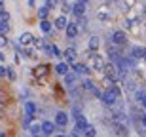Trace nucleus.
<instances>
[{
	"mask_svg": "<svg viewBox=\"0 0 146 137\" xmlns=\"http://www.w3.org/2000/svg\"><path fill=\"white\" fill-rule=\"evenodd\" d=\"M118 97H119V88L118 86H112L110 90H106V92L103 93V103L110 107V105H114L118 101Z\"/></svg>",
	"mask_w": 146,
	"mask_h": 137,
	"instance_id": "1",
	"label": "nucleus"
},
{
	"mask_svg": "<svg viewBox=\"0 0 146 137\" xmlns=\"http://www.w3.org/2000/svg\"><path fill=\"white\" fill-rule=\"evenodd\" d=\"M55 124H57V128H65L66 124H68V114L63 112V110L57 112V114H55Z\"/></svg>",
	"mask_w": 146,
	"mask_h": 137,
	"instance_id": "2",
	"label": "nucleus"
},
{
	"mask_svg": "<svg viewBox=\"0 0 146 137\" xmlns=\"http://www.w3.org/2000/svg\"><path fill=\"white\" fill-rule=\"evenodd\" d=\"M55 130H57V124H55V122H49V120L42 122V133H46V135H51Z\"/></svg>",
	"mask_w": 146,
	"mask_h": 137,
	"instance_id": "3",
	"label": "nucleus"
},
{
	"mask_svg": "<svg viewBox=\"0 0 146 137\" xmlns=\"http://www.w3.org/2000/svg\"><path fill=\"white\" fill-rule=\"evenodd\" d=\"M125 40H127V36H125L123 31H116V33H112V42L114 44L121 46V44H125Z\"/></svg>",
	"mask_w": 146,
	"mask_h": 137,
	"instance_id": "4",
	"label": "nucleus"
},
{
	"mask_svg": "<svg viewBox=\"0 0 146 137\" xmlns=\"http://www.w3.org/2000/svg\"><path fill=\"white\" fill-rule=\"evenodd\" d=\"M68 71H70V67H68V63H66V61H63V63H57V65H55V72H57V74H61V76H66V74H68Z\"/></svg>",
	"mask_w": 146,
	"mask_h": 137,
	"instance_id": "5",
	"label": "nucleus"
},
{
	"mask_svg": "<svg viewBox=\"0 0 146 137\" xmlns=\"http://www.w3.org/2000/svg\"><path fill=\"white\" fill-rule=\"evenodd\" d=\"M63 55H65V59H66V63H74L76 61V49L74 48H66L65 51H63Z\"/></svg>",
	"mask_w": 146,
	"mask_h": 137,
	"instance_id": "6",
	"label": "nucleus"
},
{
	"mask_svg": "<svg viewBox=\"0 0 146 137\" xmlns=\"http://www.w3.org/2000/svg\"><path fill=\"white\" fill-rule=\"evenodd\" d=\"M33 42H34V36L31 33H23L19 36V44L21 46H29V44H33Z\"/></svg>",
	"mask_w": 146,
	"mask_h": 137,
	"instance_id": "7",
	"label": "nucleus"
},
{
	"mask_svg": "<svg viewBox=\"0 0 146 137\" xmlns=\"http://www.w3.org/2000/svg\"><path fill=\"white\" fill-rule=\"evenodd\" d=\"M57 29H65L66 31V27H68V21H66V15H59L57 19H55V23H53Z\"/></svg>",
	"mask_w": 146,
	"mask_h": 137,
	"instance_id": "8",
	"label": "nucleus"
},
{
	"mask_svg": "<svg viewBox=\"0 0 146 137\" xmlns=\"http://www.w3.org/2000/svg\"><path fill=\"white\" fill-rule=\"evenodd\" d=\"M66 36H68V38H76V36H78V25L68 23V27H66Z\"/></svg>",
	"mask_w": 146,
	"mask_h": 137,
	"instance_id": "9",
	"label": "nucleus"
},
{
	"mask_svg": "<svg viewBox=\"0 0 146 137\" xmlns=\"http://www.w3.org/2000/svg\"><path fill=\"white\" fill-rule=\"evenodd\" d=\"M48 71H49L48 65H40V67H36V69H34V74H36L38 78H44L46 74H48Z\"/></svg>",
	"mask_w": 146,
	"mask_h": 137,
	"instance_id": "10",
	"label": "nucleus"
},
{
	"mask_svg": "<svg viewBox=\"0 0 146 137\" xmlns=\"http://www.w3.org/2000/svg\"><path fill=\"white\" fill-rule=\"evenodd\" d=\"M46 51H48L51 57H61V51H59V48L55 44H48V48H46Z\"/></svg>",
	"mask_w": 146,
	"mask_h": 137,
	"instance_id": "11",
	"label": "nucleus"
},
{
	"mask_svg": "<svg viewBox=\"0 0 146 137\" xmlns=\"http://www.w3.org/2000/svg\"><path fill=\"white\" fill-rule=\"evenodd\" d=\"M34 112H36V105H34L33 101H27V103H25V114L34 116Z\"/></svg>",
	"mask_w": 146,
	"mask_h": 137,
	"instance_id": "12",
	"label": "nucleus"
},
{
	"mask_svg": "<svg viewBox=\"0 0 146 137\" xmlns=\"http://www.w3.org/2000/svg\"><path fill=\"white\" fill-rule=\"evenodd\" d=\"M87 126H89V124H87L86 116H80V118H76V128H78V130L86 132V128H87Z\"/></svg>",
	"mask_w": 146,
	"mask_h": 137,
	"instance_id": "13",
	"label": "nucleus"
},
{
	"mask_svg": "<svg viewBox=\"0 0 146 137\" xmlns=\"http://www.w3.org/2000/svg\"><path fill=\"white\" fill-rule=\"evenodd\" d=\"M74 84H76V74H70V72H68L65 76V86L66 88H72Z\"/></svg>",
	"mask_w": 146,
	"mask_h": 137,
	"instance_id": "14",
	"label": "nucleus"
},
{
	"mask_svg": "<svg viewBox=\"0 0 146 137\" xmlns=\"http://www.w3.org/2000/svg\"><path fill=\"white\" fill-rule=\"evenodd\" d=\"M29 130H31V133H33V137H36L38 133H42V124H31V126H29Z\"/></svg>",
	"mask_w": 146,
	"mask_h": 137,
	"instance_id": "15",
	"label": "nucleus"
},
{
	"mask_svg": "<svg viewBox=\"0 0 146 137\" xmlns=\"http://www.w3.org/2000/svg\"><path fill=\"white\" fill-rule=\"evenodd\" d=\"M72 11H74L76 15H84V13H86V4H78V2H76Z\"/></svg>",
	"mask_w": 146,
	"mask_h": 137,
	"instance_id": "16",
	"label": "nucleus"
},
{
	"mask_svg": "<svg viewBox=\"0 0 146 137\" xmlns=\"http://www.w3.org/2000/svg\"><path fill=\"white\" fill-rule=\"evenodd\" d=\"M74 72H76V74H86L87 67L84 65V63H74Z\"/></svg>",
	"mask_w": 146,
	"mask_h": 137,
	"instance_id": "17",
	"label": "nucleus"
},
{
	"mask_svg": "<svg viewBox=\"0 0 146 137\" xmlns=\"http://www.w3.org/2000/svg\"><path fill=\"white\" fill-rule=\"evenodd\" d=\"M48 15H49V10L46 8V6H42V8L38 10V17H40V21H46V19H48Z\"/></svg>",
	"mask_w": 146,
	"mask_h": 137,
	"instance_id": "18",
	"label": "nucleus"
},
{
	"mask_svg": "<svg viewBox=\"0 0 146 137\" xmlns=\"http://www.w3.org/2000/svg\"><path fill=\"white\" fill-rule=\"evenodd\" d=\"M8 31H10L8 19H0V34H8Z\"/></svg>",
	"mask_w": 146,
	"mask_h": 137,
	"instance_id": "19",
	"label": "nucleus"
},
{
	"mask_svg": "<svg viewBox=\"0 0 146 137\" xmlns=\"http://www.w3.org/2000/svg\"><path fill=\"white\" fill-rule=\"evenodd\" d=\"M40 29H42V33H51V23L48 21V19H46V21H40Z\"/></svg>",
	"mask_w": 146,
	"mask_h": 137,
	"instance_id": "20",
	"label": "nucleus"
},
{
	"mask_svg": "<svg viewBox=\"0 0 146 137\" xmlns=\"http://www.w3.org/2000/svg\"><path fill=\"white\" fill-rule=\"evenodd\" d=\"M87 46H89V49H97L99 48V38H97V36H91Z\"/></svg>",
	"mask_w": 146,
	"mask_h": 137,
	"instance_id": "21",
	"label": "nucleus"
},
{
	"mask_svg": "<svg viewBox=\"0 0 146 137\" xmlns=\"http://www.w3.org/2000/svg\"><path fill=\"white\" fill-rule=\"evenodd\" d=\"M93 67H95V69H99V71H103V69H104L103 59H101V57H95V61H93Z\"/></svg>",
	"mask_w": 146,
	"mask_h": 137,
	"instance_id": "22",
	"label": "nucleus"
},
{
	"mask_svg": "<svg viewBox=\"0 0 146 137\" xmlns=\"http://www.w3.org/2000/svg\"><path fill=\"white\" fill-rule=\"evenodd\" d=\"M82 86H84V90H87V92H93V90H95V84H93L91 80H84Z\"/></svg>",
	"mask_w": 146,
	"mask_h": 137,
	"instance_id": "23",
	"label": "nucleus"
},
{
	"mask_svg": "<svg viewBox=\"0 0 146 137\" xmlns=\"http://www.w3.org/2000/svg\"><path fill=\"white\" fill-rule=\"evenodd\" d=\"M34 48H48V44L44 42V38H34Z\"/></svg>",
	"mask_w": 146,
	"mask_h": 137,
	"instance_id": "24",
	"label": "nucleus"
},
{
	"mask_svg": "<svg viewBox=\"0 0 146 137\" xmlns=\"http://www.w3.org/2000/svg\"><path fill=\"white\" fill-rule=\"evenodd\" d=\"M114 130H116V133H118V135H125V126H121V124H114Z\"/></svg>",
	"mask_w": 146,
	"mask_h": 137,
	"instance_id": "25",
	"label": "nucleus"
},
{
	"mask_svg": "<svg viewBox=\"0 0 146 137\" xmlns=\"http://www.w3.org/2000/svg\"><path fill=\"white\" fill-rule=\"evenodd\" d=\"M84 135H86V137H95V128H93V126H87L86 132H84Z\"/></svg>",
	"mask_w": 146,
	"mask_h": 137,
	"instance_id": "26",
	"label": "nucleus"
},
{
	"mask_svg": "<svg viewBox=\"0 0 146 137\" xmlns=\"http://www.w3.org/2000/svg\"><path fill=\"white\" fill-rule=\"evenodd\" d=\"M6 46H8V36L6 34H0V49L6 48Z\"/></svg>",
	"mask_w": 146,
	"mask_h": 137,
	"instance_id": "27",
	"label": "nucleus"
},
{
	"mask_svg": "<svg viewBox=\"0 0 146 137\" xmlns=\"http://www.w3.org/2000/svg\"><path fill=\"white\" fill-rule=\"evenodd\" d=\"M142 51H144V49L135 48V49H133V57H137V59H139V57H142Z\"/></svg>",
	"mask_w": 146,
	"mask_h": 137,
	"instance_id": "28",
	"label": "nucleus"
},
{
	"mask_svg": "<svg viewBox=\"0 0 146 137\" xmlns=\"http://www.w3.org/2000/svg\"><path fill=\"white\" fill-rule=\"evenodd\" d=\"M55 4H57L55 0H46V8H48V10H49V8L53 10V8H55Z\"/></svg>",
	"mask_w": 146,
	"mask_h": 137,
	"instance_id": "29",
	"label": "nucleus"
},
{
	"mask_svg": "<svg viewBox=\"0 0 146 137\" xmlns=\"http://www.w3.org/2000/svg\"><path fill=\"white\" fill-rule=\"evenodd\" d=\"M4 76H8V69L6 67H0V78H4Z\"/></svg>",
	"mask_w": 146,
	"mask_h": 137,
	"instance_id": "30",
	"label": "nucleus"
},
{
	"mask_svg": "<svg viewBox=\"0 0 146 137\" xmlns=\"http://www.w3.org/2000/svg\"><path fill=\"white\" fill-rule=\"evenodd\" d=\"M8 78H10V80H15V72H13V69H8Z\"/></svg>",
	"mask_w": 146,
	"mask_h": 137,
	"instance_id": "31",
	"label": "nucleus"
},
{
	"mask_svg": "<svg viewBox=\"0 0 146 137\" xmlns=\"http://www.w3.org/2000/svg\"><path fill=\"white\" fill-rule=\"evenodd\" d=\"M80 132H82V130H78V128H74V130H72V137H80Z\"/></svg>",
	"mask_w": 146,
	"mask_h": 137,
	"instance_id": "32",
	"label": "nucleus"
},
{
	"mask_svg": "<svg viewBox=\"0 0 146 137\" xmlns=\"http://www.w3.org/2000/svg\"><path fill=\"white\" fill-rule=\"evenodd\" d=\"M141 105H142V107H144V109H146V93H144V95H142V97H141Z\"/></svg>",
	"mask_w": 146,
	"mask_h": 137,
	"instance_id": "33",
	"label": "nucleus"
},
{
	"mask_svg": "<svg viewBox=\"0 0 146 137\" xmlns=\"http://www.w3.org/2000/svg\"><path fill=\"white\" fill-rule=\"evenodd\" d=\"M0 137H8V132H4V130H0Z\"/></svg>",
	"mask_w": 146,
	"mask_h": 137,
	"instance_id": "34",
	"label": "nucleus"
},
{
	"mask_svg": "<svg viewBox=\"0 0 146 137\" xmlns=\"http://www.w3.org/2000/svg\"><path fill=\"white\" fill-rule=\"evenodd\" d=\"M142 126H146V114L142 116Z\"/></svg>",
	"mask_w": 146,
	"mask_h": 137,
	"instance_id": "35",
	"label": "nucleus"
},
{
	"mask_svg": "<svg viewBox=\"0 0 146 137\" xmlns=\"http://www.w3.org/2000/svg\"><path fill=\"white\" fill-rule=\"evenodd\" d=\"M6 105V101H2V99H0V109H2V107H4Z\"/></svg>",
	"mask_w": 146,
	"mask_h": 137,
	"instance_id": "36",
	"label": "nucleus"
},
{
	"mask_svg": "<svg viewBox=\"0 0 146 137\" xmlns=\"http://www.w3.org/2000/svg\"><path fill=\"white\" fill-rule=\"evenodd\" d=\"M142 59H146V48H144V51H142Z\"/></svg>",
	"mask_w": 146,
	"mask_h": 137,
	"instance_id": "37",
	"label": "nucleus"
},
{
	"mask_svg": "<svg viewBox=\"0 0 146 137\" xmlns=\"http://www.w3.org/2000/svg\"><path fill=\"white\" fill-rule=\"evenodd\" d=\"M87 0H78V4H86Z\"/></svg>",
	"mask_w": 146,
	"mask_h": 137,
	"instance_id": "38",
	"label": "nucleus"
},
{
	"mask_svg": "<svg viewBox=\"0 0 146 137\" xmlns=\"http://www.w3.org/2000/svg\"><path fill=\"white\" fill-rule=\"evenodd\" d=\"M0 61H4V53L2 51H0Z\"/></svg>",
	"mask_w": 146,
	"mask_h": 137,
	"instance_id": "39",
	"label": "nucleus"
},
{
	"mask_svg": "<svg viewBox=\"0 0 146 137\" xmlns=\"http://www.w3.org/2000/svg\"><path fill=\"white\" fill-rule=\"evenodd\" d=\"M57 137H66V135H57Z\"/></svg>",
	"mask_w": 146,
	"mask_h": 137,
	"instance_id": "40",
	"label": "nucleus"
},
{
	"mask_svg": "<svg viewBox=\"0 0 146 137\" xmlns=\"http://www.w3.org/2000/svg\"><path fill=\"white\" fill-rule=\"evenodd\" d=\"M0 4H4V2H2V0H0Z\"/></svg>",
	"mask_w": 146,
	"mask_h": 137,
	"instance_id": "41",
	"label": "nucleus"
},
{
	"mask_svg": "<svg viewBox=\"0 0 146 137\" xmlns=\"http://www.w3.org/2000/svg\"><path fill=\"white\" fill-rule=\"evenodd\" d=\"M144 13H146V8H144Z\"/></svg>",
	"mask_w": 146,
	"mask_h": 137,
	"instance_id": "42",
	"label": "nucleus"
},
{
	"mask_svg": "<svg viewBox=\"0 0 146 137\" xmlns=\"http://www.w3.org/2000/svg\"><path fill=\"white\" fill-rule=\"evenodd\" d=\"M36 137H40V135H36Z\"/></svg>",
	"mask_w": 146,
	"mask_h": 137,
	"instance_id": "43",
	"label": "nucleus"
}]
</instances>
